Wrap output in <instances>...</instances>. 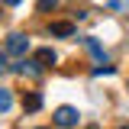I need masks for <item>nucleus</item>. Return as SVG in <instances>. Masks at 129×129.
Masks as SVG:
<instances>
[{
    "mask_svg": "<svg viewBox=\"0 0 129 129\" xmlns=\"http://www.w3.org/2000/svg\"><path fill=\"white\" fill-rule=\"evenodd\" d=\"M10 107H13V94H10L7 87H0V113H7Z\"/></svg>",
    "mask_w": 129,
    "mask_h": 129,
    "instance_id": "6e6552de",
    "label": "nucleus"
},
{
    "mask_svg": "<svg viewBox=\"0 0 129 129\" xmlns=\"http://www.w3.org/2000/svg\"><path fill=\"white\" fill-rule=\"evenodd\" d=\"M36 61L42 64V68L55 64V52H52V48H39V52H36Z\"/></svg>",
    "mask_w": 129,
    "mask_h": 129,
    "instance_id": "0eeeda50",
    "label": "nucleus"
},
{
    "mask_svg": "<svg viewBox=\"0 0 129 129\" xmlns=\"http://www.w3.org/2000/svg\"><path fill=\"white\" fill-rule=\"evenodd\" d=\"M7 68H10L7 64V48H0V74H7Z\"/></svg>",
    "mask_w": 129,
    "mask_h": 129,
    "instance_id": "9d476101",
    "label": "nucleus"
},
{
    "mask_svg": "<svg viewBox=\"0 0 129 129\" xmlns=\"http://www.w3.org/2000/svg\"><path fill=\"white\" fill-rule=\"evenodd\" d=\"M23 110L26 113H36V110H42V94H23Z\"/></svg>",
    "mask_w": 129,
    "mask_h": 129,
    "instance_id": "20e7f679",
    "label": "nucleus"
},
{
    "mask_svg": "<svg viewBox=\"0 0 129 129\" xmlns=\"http://www.w3.org/2000/svg\"><path fill=\"white\" fill-rule=\"evenodd\" d=\"M26 52H29V39H26L23 32H10V36H7V55L23 58Z\"/></svg>",
    "mask_w": 129,
    "mask_h": 129,
    "instance_id": "f03ea898",
    "label": "nucleus"
},
{
    "mask_svg": "<svg viewBox=\"0 0 129 129\" xmlns=\"http://www.w3.org/2000/svg\"><path fill=\"white\" fill-rule=\"evenodd\" d=\"M90 129H100V126H90Z\"/></svg>",
    "mask_w": 129,
    "mask_h": 129,
    "instance_id": "ddd939ff",
    "label": "nucleus"
},
{
    "mask_svg": "<svg viewBox=\"0 0 129 129\" xmlns=\"http://www.w3.org/2000/svg\"><path fill=\"white\" fill-rule=\"evenodd\" d=\"M48 32H52V36L68 39V36H74V23H52V26H48Z\"/></svg>",
    "mask_w": 129,
    "mask_h": 129,
    "instance_id": "423d86ee",
    "label": "nucleus"
},
{
    "mask_svg": "<svg viewBox=\"0 0 129 129\" xmlns=\"http://www.w3.org/2000/svg\"><path fill=\"white\" fill-rule=\"evenodd\" d=\"M78 119H81V113L74 110V107H58L55 116H52V123L61 126V129H74V126H78Z\"/></svg>",
    "mask_w": 129,
    "mask_h": 129,
    "instance_id": "f257e3e1",
    "label": "nucleus"
},
{
    "mask_svg": "<svg viewBox=\"0 0 129 129\" xmlns=\"http://www.w3.org/2000/svg\"><path fill=\"white\" fill-rule=\"evenodd\" d=\"M55 7H58V0H39V3H36L39 13H48V10H55Z\"/></svg>",
    "mask_w": 129,
    "mask_h": 129,
    "instance_id": "1a4fd4ad",
    "label": "nucleus"
},
{
    "mask_svg": "<svg viewBox=\"0 0 129 129\" xmlns=\"http://www.w3.org/2000/svg\"><path fill=\"white\" fill-rule=\"evenodd\" d=\"M84 45L90 48V55H94V58H97V64H103V61H107V52L100 48V42H97L94 36H87V39H84Z\"/></svg>",
    "mask_w": 129,
    "mask_h": 129,
    "instance_id": "39448f33",
    "label": "nucleus"
},
{
    "mask_svg": "<svg viewBox=\"0 0 129 129\" xmlns=\"http://www.w3.org/2000/svg\"><path fill=\"white\" fill-rule=\"evenodd\" d=\"M119 129H129V126H119Z\"/></svg>",
    "mask_w": 129,
    "mask_h": 129,
    "instance_id": "f8f14e48",
    "label": "nucleus"
},
{
    "mask_svg": "<svg viewBox=\"0 0 129 129\" xmlns=\"http://www.w3.org/2000/svg\"><path fill=\"white\" fill-rule=\"evenodd\" d=\"M13 71H16V74H23V78H39V74H42V64L36 61V58L26 61V55H23V58L13 64Z\"/></svg>",
    "mask_w": 129,
    "mask_h": 129,
    "instance_id": "7ed1b4c3",
    "label": "nucleus"
},
{
    "mask_svg": "<svg viewBox=\"0 0 129 129\" xmlns=\"http://www.w3.org/2000/svg\"><path fill=\"white\" fill-rule=\"evenodd\" d=\"M3 3H7V7H19V0H3Z\"/></svg>",
    "mask_w": 129,
    "mask_h": 129,
    "instance_id": "9b49d317",
    "label": "nucleus"
}]
</instances>
